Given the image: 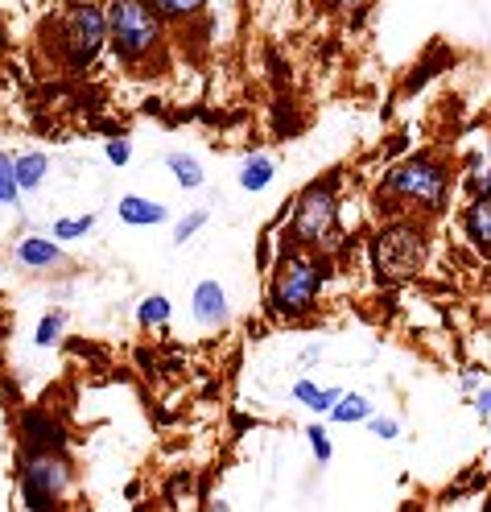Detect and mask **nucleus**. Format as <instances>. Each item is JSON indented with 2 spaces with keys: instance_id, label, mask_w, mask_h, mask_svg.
I'll return each mask as SVG.
<instances>
[{
  "instance_id": "nucleus-1",
  "label": "nucleus",
  "mask_w": 491,
  "mask_h": 512,
  "mask_svg": "<svg viewBox=\"0 0 491 512\" xmlns=\"http://www.w3.org/2000/svg\"><path fill=\"white\" fill-rule=\"evenodd\" d=\"M425 261H430V232H425V223L397 219L388 228H380L372 240V269L380 285L413 281L425 269Z\"/></svg>"
},
{
  "instance_id": "nucleus-2",
  "label": "nucleus",
  "mask_w": 491,
  "mask_h": 512,
  "mask_svg": "<svg viewBox=\"0 0 491 512\" xmlns=\"http://www.w3.org/2000/svg\"><path fill=\"white\" fill-rule=\"evenodd\" d=\"M322 285H326V265L318 261V256H310V248L293 244L289 252H281V261H277L269 306L281 318H302V314L314 310Z\"/></svg>"
},
{
  "instance_id": "nucleus-3",
  "label": "nucleus",
  "mask_w": 491,
  "mask_h": 512,
  "mask_svg": "<svg viewBox=\"0 0 491 512\" xmlns=\"http://www.w3.org/2000/svg\"><path fill=\"white\" fill-rule=\"evenodd\" d=\"M380 195H392L401 203H417L421 211L438 215L450 203V174H446V166L434 162V157H409V162H401L384 178Z\"/></svg>"
},
{
  "instance_id": "nucleus-4",
  "label": "nucleus",
  "mask_w": 491,
  "mask_h": 512,
  "mask_svg": "<svg viewBox=\"0 0 491 512\" xmlns=\"http://www.w3.org/2000/svg\"><path fill=\"white\" fill-rule=\"evenodd\" d=\"M108 42L124 62H137L161 42V17L153 0H112L108 9Z\"/></svg>"
},
{
  "instance_id": "nucleus-5",
  "label": "nucleus",
  "mask_w": 491,
  "mask_h": 512,
  "mask_svg": "<svg viewBox=\"0 0 491 512\" xmlns=\"http://www.w3.org/2000/svg\"><path fill=\"white\" fill-rule=\"evenodd\" d=\"M289 236L298 248H318L331 244V236H339V199H335V178L306 186L298 203H293V223Z\"/></svg>"
},
{
  "instance_id": "nucleus-6",
  "label": "nucleus",
  "mask_w": 491,
  "mask_h": 512,
  "mask_svg": "<svg viewBox=\"0 0 491 512\" xmlns=\"http://www.w3.org/2000/svg\"><path fill=\"white\" fill-rule=\"evenodd\" d=\"M71 488V463L58 451H34L21 471V500L25 508H46Z\"/></svg>"
},
{
  "instance_id": "nucleus-7",
  "label": "nucleus",
  "mask_w": 491,
  "mask_h": 512,
  "mask_svg": "<svg viewBox=\"0 0 491 512\" xmlns=\"http://www.w3.org/2000/svg\"><path fill=\"white\" fill-rule=\"evenodd\" d=\"M62 42H67L71 67H87V62H95V54H100L104 42H108V13H100L95 5H79L67 21Z\"/></svg>"
},
{
  "instance_id": "nucleus-8",
  "label": "nucleus",
  "mask_w": 491,
  "mask_h": 512,
  "mask_svg": "<svg viewBox=\"0 0 491 512\" xmlns=\"http://www.w3.org/2000/svg\"><path fill=\"white\" fill-rule=\"evenodd\" d=\"M463 228H467V240H471L483 256H491V195H479V199L467 207Z\"/></svg>"
},
{
  "instance_id": "nucleus-9",
  "label": "nucleus",
  "mask_w": 491,
  "mask_h": 512,
  "mask_svg": "<svg viewBox=\"0 0 491 512\" xmlns=\"http://www.w3.org/2000/svg\"><path fill=\"white\" fill-rule=\"evenodd\" d=\"M116 211H120V219H124V223H133V228H153V223H166V215H170L161 203L141 199V195H124Z\"/></svg>"
},
{
  "instance_id": "nucleus-10",
  "label": "nucleus",
  "mask_w": 491,
  "mask_h": 512,
  "mask_svg": "<svg viewBox=\"0 0 491 512\" xmlns=\"http://www.w3.org/2000/svg\"><path fill=\"white\" fill-rule=\"evenodd\" d=\"M194 318H199V323H223L227 318V294L219 281H203L199 290H194Z\"/></svg>"
},
{
  "instance_id": "nucleus-11",
  "label": "nucleus",
  "mask_w": 491,
  "mask_h": 512,
  "mask_svg": "<svg viewBox=\"0 0 491 512\" xmlns=\"http://www.w3.org/2000/svg\"><path fill=\"white\" fill-rule=\"evenodd\" d=\"M17 261L21 265H34V269H46V265H58L62 261V248L54 240H21L17 244Z\"/></svg>"
},
{
  "instance_id": "nucleus-12",
  "label": "nucleus",
  "mask_w": 491,
  "mask_h": 512,
  "mask_svg": "<svg viewBox=\"0 0 491 512\" xmlns=\"http://www.w3.org/2000/svg\"><path fill=\"white\" fill-rule=\"evenodd\" d=\"M13 170H17V190H38L46 182L50 162H46V153H21L13 162Z\"/></svg>"
},
{
  "instance_id": "nucleus-13",
  "label": "nucleus",
  "mask_w": 491,
  "mask_h": 512,
  "mask_svg": "<svg viewBox=\"0 0 491 512\" xmlns=\"http://www.w3.org/2000/svg\"><path fill=\"white\" fill-rule=\"evenodd\" d=\"M331 418L343 422V426L368 422V418H372V401H368V397H359V393H343V397L331 405Z\"/></svg>"
},
{
  "instance_id": "nucleus-14",
  "label": "nucleus",
  "mask_w": 491,
  "mask_h": 512,
  "mask_svg": "<svg viewBox=\"0 0 491 512\" xmlns=\"http://www.w3.org/2000/svg\"><path fill=\"white\" fill-rule=\"evenodd\" d=\"M25 434H29V442H34L38 451H58V446H62V430L54 422L38 418V413H29V418H25Z\"/></svg>"
},
{
  "instance_id": "nucleus-15",
  "label": "nucleus",
  "mask_w": 491,
  "mask_h": 512,
  "mask_svg": "<svg viewBox=\"0 0 491 512\" xmlns=\"http://www.w3.org/2000/svg\"><path fill=\"white\" fill-rule=\"evenodd\" d=\"M166 166L174 170V178H178L182 190H199V186H203V166L194 162V157H186V153H170V157H166Z\"/></svg>"
},
{
  "instance_id": "nucleus-16",
  "label": "nucleus",
  "mask_w": 491,
  "mask_h": 512,
  "mask_svg": "<svg viewBox=\"0 0 491 512\" xmlns=\"http://www.w3.org/2000/svg\"><path fill=\"white\" fill-rule=\"evenodd\" d=\"M273 162L269 157H252V162H244V170H240V186L244 190H265L269 182H273Z\"/></svg>"
},
{
  "instance_id": "nucleus-17",
  "label": "nucleus",
  "mask_w": 491,
  "mask_h": 512,
  "mask_svg": "<svg viewBox=\"0 0 491 512\" xmlns=\"http://www.w3.org/2000/svg\"><path fill=\"white\" fill-rule=\"evenodd\" d=\"M207 5V0H153V9H157V17L161 21H186V17H194Z\"/></svg>"
},
{
  "instance_id": "nucleus-18",
  "label": "nucleus",
  "mask_w": 491,
  "mask_h": 512,
  "mask_svg": "<svg viewBox=\"0 0 491 512\" xmlns=\"http://www.w3.org/2000/svg\"><path fill=\"white\" fill-rule=\"evenodd\" d=\"M137 318L145 327H161L170 318V298H161V294H153V298H145L141 302V310H137Z\"/></svg>"
},
{
  "instance_id": "nucleus-19",
  "label": "nucleus",
  "mask_w": 491,
  "mask_h": 512,
  "mask_svg": "<svg viewBox=\"0 0 491 512\" xmlns=\"http://www.w3.org/2000/svg\"><path fill=\"white\" fill-rule=\"evenodd\" d=\"M17 170H13V157L0 153V203H17Z\"/></svg>"
},
{
  "instance_id": "nucleus-20",
  "label": "nucleus",
  "mask_w": 491,
  "mask_h": 512,
  "mask_svg": "<svg viewBox=\"0 0 491 512\" xmlns=\"http://www.w3.org/2000/svg\"><path fill=\"white\" fill-rule=\"evenodd\" d=\"M95 228V215H83V219H62L54 223V240H75V236H87Z\"/></svg>"
},
{
  "instance_id": "nucleus-21",
  "label": "nucleus",
  "mask_w": 491,
  "mask_h": 512,
  "mask_svg": "<svg viewBox=\"0 0 491 512\" xmlns=\"http://www.w3.org/2000/svg\"><path fill=\"white\" fill-rule=\"evenodd\" d=\"M306 438H310V451L318 463H331V434H326L322 426H306Z\"/></svg>"
},
{
  "instance_id": "nucleus-22",
  "label": "nucleus",
  "mask_w": 491,
  "mask_h": 512,
  "mask_svg": "<svg viewBox=\"0 0 491 512\" xmlns=\"http://www.w3.org/2000/svg\"><path fill=\"white\" fill-rule=\"evenodd\" d=\"M62 327H67V318H62V314H46L42 327H38V347H54L58 335H62Z\"/></svg>"
},
{
  "instance_id": "nucleus-23",
  "label": "nucleus",
  "mask_w": 491,
  "mask_h": 512,
  "mask_svg": "<svg viewBox=\"0 0 491 512\" xmlns=\"http://www.w3.org/2000/svg\"><path fill=\"white\" fill-rule=\"evenodd\" d=\"M203 223H207V211H203V207H199V211H190V215L178 223V228H174V244H186L194 232L203 228Z\"/></svg>"
},
{
  "instance_id": "nucleus-24",
  "label": "nucleus",
  "mask_w": 491,
  "mask_h": 512,
  "mask_svg": "<svg viewBox=\"0 0 491 512\" xmlns=\"http://www.w3.org/2000/svg\"><path fill=\"white\" fill-rule=\"evenodd\" d=\"M339 397H343V389H314V397H310L306 405H310L314 413H331V405H335Z\"/></svg>"
},
{
  "instance_id": "nucleus-25",
  "label": "nucleus",
  "mask_w": 491,
  "mask_h": 512,
  "mask_svg": "<svg viewBox=\"0 0 491 512\" xmlns=\"http://www.w3.org/2000/svg\"><path fill=\"white\" fill-rule=\"evenodd\" d=\"M128 157H133V145H128V141H108V162L112 166H124Z\"/></svg>"
},
{
  "instance_id": "nucleus-26",
  "label": "nucleus",
  "mask_w": 491,
  "mask_h": 512,
  "mask_svg": "<svg viewBox=\"0 0 491 512\" xmlns=\"http://www.w3.org/2000/svg\"><path fill=\"white\" fill-rule=\"evenodd\" d=\"M368 422H372V430H376V438H384V442H388V438H397V434H401V422H392V418H368Z\"/></svg>"
},
{
  "instance_id": "nucleus-27",
  "label": "nucleus",
  "mask_w": 491,
  "mask_h": 512,
  "mask_svg": "<svg viewBox=\"0 0 491 512\" xmlns=\"http://www.w3.org/2000/svg\"><path fill=\"white\" fill-rule=\"evenodd\" d=\"M471 186H475V195H491V149H487V166L471 178Z\"/></svg>"
},
{
  "instance_id": "nucleus-28",
  "label": "nucleus",
  "mask_w": 491,
  "mask_h": 512,
  "mask_svg": "<svg viewBox=\"0 0 491 512\" xmlns=\"http://www.w3.org/2000/svg\"><path fill=\"white\" fill-rule=\"evenodd\" d=\"M475 413H479V418H491V384L475 393Z\"/></svg>"
},
{
  "instance_id": "nucleus-29",
  "label": "nucleus",
  "mask_w": 491,
  "mask_h": 512,
  "mask_svg": "<svg viewBox=\"0 0 491 512\" xmlns=\"http://www.w3.org/2000/svg\"><path fill=\"white\" fill-rule=\"evenodd\" d=\"M314 389H318L314 380H298V384H293V397H298V401H310V397H314Z\"/></svg>"
},
{
  "instance_id": "nucleus-30",
  "label": "nucleus",
  "mask_w": 491,
  "mask_h": 512,
  "mask_svg": "<svg viewBox=\"0 0 491 512\" xmlns=\"http://www.w3.org/2000/svg\"><path fill=\"white\" fill-rule=\"evenodd\" d=\"M487 422H491V418H487Z\"/></svg>"
}]
</instances>
